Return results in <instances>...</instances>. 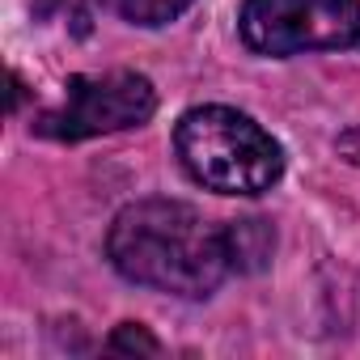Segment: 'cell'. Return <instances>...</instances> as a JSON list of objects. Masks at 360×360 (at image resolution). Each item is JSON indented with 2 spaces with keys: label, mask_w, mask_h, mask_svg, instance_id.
<instances>
[{
  "label": "cell",
  "mask_w": 360,
  "mask_h": 360,
  "mask_svg": "<svg viewBox=\"0 0 360 360\" xmlns=\"http://www.w3.org/2000/svg\"><path fill=\"white\" fill-rule=\"evenodd\" d=\"M106 259L127 284L187 301L212 297L233 271L229 229L208 221L195 204L165 195L136 200L110 221Z\"/></svg>",
  "instance_id": "6da1fadb"
},
{
  "label": "cell",
  "mask_w": 360,
  "mask_h": 360,
  "mask_svg": "<svg viewBox=\"0 0 360 360\" xmlns=\"http://www.w3.org/2000/svg\"><path fill=\"white\" fill-rule=\"evenodd\" d=\"M174 153L200 187L217 195H267L284 178L280 140L233 106H191L174 123Z\"/></svg>",
  "instance_id": "7a4b0ae2"
},
{
  "label": "cell",
  "mask_w": 360,
  "mask_h": 360,
  "mask_svg": "<svg viewBox=\"0 0 360 360\" xmlns=\"http://www.w3.org/2000/svg\"><path fill=\"white\" fill-rule=\"evenodd\" d=\"M157 110V89L144 72H77L64 85V102L34 119V131L60 144H81L94 136L127 131L148 123Z\"/></svg>",
  "instance_id": "3957f363"
},
{
  "label": "cell",
  "mask_w": 360,
  "mask_h": 360,
  "mask_svg": "<svg viewBox=\"0 0 360 360\" xmlns=\"http://www.w3.org/2000/svg\"><path fill=\"white\" fill-rule=\"evenodd\" d=\"M238 30L242 43L267 60L347 51L360 43V0H246Z\"/></svg>",
  "instance_id": "277c9868"
},
{
  "label": "cell",
  "mask_w": 360,
  "mask_h": 360,
  "mask_svg": "<svg viewBox=\"0 0 360 360\" xmlns=\"http://www.w3.org/2000/svg\"><path fill=\"white\" fill-rule=\"evenodd\" d=\"M229 255H233V271H259L267 267L271 250H276V233L267 221L246 217V221H229Z\"/></svg>",
  "instance_id": "5b68a950"
},
{
  "label": "cell",
  "mask_w": 360,
  "mask_h": 360,
  "mask_svg": "<svg viewBox=\"0 0 360 360\" xmlns=\"http://www.w3.org/2000/svg\"><path fill=\"white\" fill-rule=\"evenodd\" d=\"M94 5H98L102 13L127 22V26L153 30V26H169L174 18H183L195 0H94Z\"/></svg>",
  "instance_id": "8992f818"
},
{
  "label": "cell",
  "mask_w": 360,
  "mask_h": 360,
  "mask_svg": "<svg viewBox=\"0 0 360 360\" xmlns=\"http://www.w3.org/2000/svg\"><path fill=\"white\" fill-rule=\"evenodd\" d=\"M110 352H140V356H157L161 352V343L148 335V326H140V322H123V326H115V335H110V343H106Z\"/></svg>",
  "instance_id": "52a82bcc"
},
{
  "label": "cell",
  "mask_w": 360,
  "mask_h": 360,
  "mask_svg": "<svg viewBox=\"0 0 360 360\" xmlns=\"http://www.w3.org/2000/svg\"><path fill=\"white\" fill-rule=\"evenodd\" d=\"M335 153H339L347 165H360V127H347V131L335 140Z\"/></svg>",
  "instance_id": "ba28073f"
}]
</instances>
